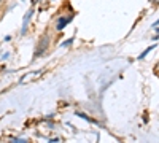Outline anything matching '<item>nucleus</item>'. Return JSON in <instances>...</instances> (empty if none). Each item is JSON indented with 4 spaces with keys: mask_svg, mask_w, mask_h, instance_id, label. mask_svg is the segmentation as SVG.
Here are the masks:
<instances>
[{
    "mask_svg": "<svg viewBox=\"0 0 159 143\" xmlns=\"http://www.w3.org/2000/svg\"><path fill=\"white\" fill-rule=\"evenodd\" d=\"M46 49H48V35H45V38H42V40H40V43H38V46H37V51H35V57L42 56Z\"/></svg>",
    "mask_w": 159,
    "mask_h": 143,
    "instance_id": "nucleus-1",
    "label": "nucleus"
},
{
    "mask_svg": "<svg viewBox=\"0 0 159 143\" xmlns=\"http://www.w3.org/2000/svg\"><path fill=\"white\" fill-rule=\"evenodd\" d=\"M34 8H30L29 11H27V15L24 16V21H22V29H21V34L24 35L25 34V30H27V27H29V22H30V18L34 16Z\"/></svg>",
    "mask_w": 159,
    "mask_h": 143,
    "instance_id": "nucleus-2",
    "label": "nucleus"
},
{
    "mask_svg": "<svg viewBox=\"0 0 159 143\" xmlns=\"http://www.w3.org/2000/svg\"><path fill=\"white\" fill-rule=\"evenodd\" d=\"M70 21H72V16H62V18H59V19L56 21V29H57V30H62Z\"/></svg>",
    "mask_w": 159,
    "mask_h": 143,
    "instance_id": "nucleus-3",
    "label": "nucleus"
},
{
    "mask_svg": "<svg viewBox=\"0 0 159 143\" xmlns=\"http://www.w3.org/2000/svg\"><path fill=\"white\" fill-rule=\"evenodd\" d=\"M10 143H29L27 140H24V138H16V137H13L10 140Z\"/></svg>",
    "mask_w": 159,
    "mask_h": 143,
    "instance_id": "nucleus-4",
    "label": "nucleus"
},
{
    "mask_svg": "<svg viewBox=\"0 0 159 143\" xmlns=\"http://www.w3.org/2000/svg\"><path fill=\"white\" fill-rule=\"evenodd\" d=\"M151 49H154V48H153V46H150V48H147V49H145L143 53L140 54V59H143V57L147 56V54H150V53H151Z\"/></svg>",
    "mask_w": 159,
    "mask_h": 143,
    "instance_id": "nucleus-5",
    "label": "nucleus"
},
{
    "mask_svg": "<svg viewBox=\"0 0 159 143\" xmlns=\"http://www.w3.org/2000/svg\"><path fill=\"white\" fill-rule=\"evenodd\" d=\"M0 143H7V141H5L3 138H0Z\"/></svg>",
    "mask_w": 159,
    "mask_h": 143,
    "instance_id": "nucleus-6",
    "label": "nucleus"
},
{
    "mask_svg": "<svg viewBox=\"0 0 159 143\" xmlns=\"http://www.w3.org/2000/svg\"><path fill=\"white\" fill-rule=\"evenodd\" d=\"M156 70H157V73H159V65H157V67H156Z\"/></svg>",
    "mask_w": 159,
    "mask_h": 143,
    "instance_id": "nucleus-7",
    "label": "nucleus"
},
{
    "mask_svg": "<svg viewBox=\"0 0 159 143\" xmlns=\"http://www.w3.org/2000/svg\"><path fill=\"white\" fill-rule=\"evenodd\" d=\"M0 3H2V0H0Z\"/></svg>",
    "mask_w": 159,
    "mask_h": 143,
    "instance_id": "nucleus-8",
    "label": "nucleus"
}]
</instances>
